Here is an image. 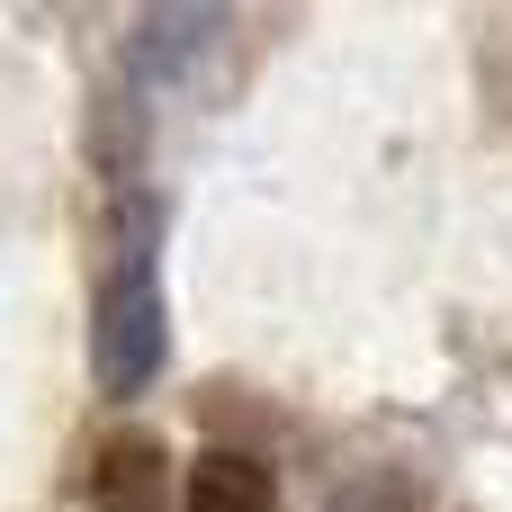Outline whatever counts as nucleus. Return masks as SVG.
Returning a JSON list of instances; mask_svg holds the SVG:
<instances>
[{"label":"nucleus","instance_id":"nucleus-4","mask_svg":"<svg viewBox=\"0 0 512 512\" xmlns=\"http://www.w3.org/2000/svg\"><path fill=\"white\" fill-rule=\"evenodd\" d=\"M333 512H423V486L405 477V468H378V477H351Z\"/></svg>","mask_w":512,"mask_h":512},{"label":"nucleus","instance_id":"nucleus-2","mask_svg":"<svg viewBox=\"0 0 512 512\" xmlns=\"http://www.w3.org/2000/svg\"><path fill=\"white\" fill-rule=\"evenodd\" d=\"M90 512H180V468L162 441L144 432H117L99 459H90Z\"/></svg>","mask_w":512,"mask_h":512},{"label":"nucleus","instance_id":"nucleus-3","mask_svg":"<svg viewBox=\"0 0 512 512\" xmlns=\"http://www.w3.org/2000/svg\"><path fill=\"white\" fill-rule=\"evenodd\" d=\"M180 512H279V477L252 450H198L189 486H180Z\"/></svg>","mask_w":512,"mask_h":512},{"label":"nucleus","instance_id":"nucleus-1","mask_svg":"<svg viewBox=\"0 0 512 512\" xmlns=\"http://www.w3.org/2000/svg\"><path fill=\"white\" fill-rule=\"evenodd\" d=\"M171 360V306H162V279H153V225L108 261L99 279V306H90V378L108 405H135Z\"/></svg>","mask_w":512,"mask_h":512}]
</instances>
